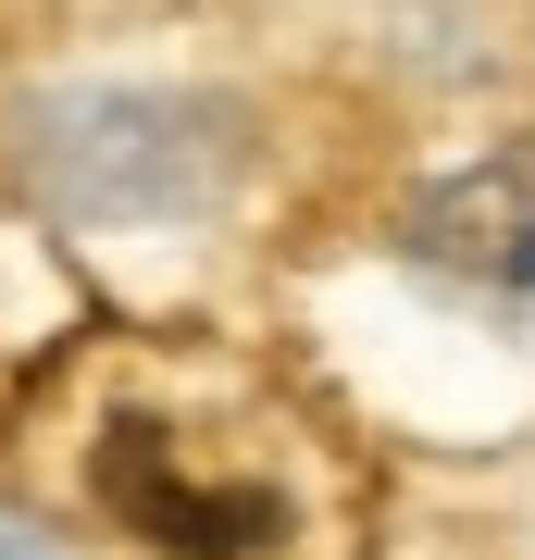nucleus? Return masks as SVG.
<instances>
[{"label": "nucleus", "mask_w": 535, "mask_h": 560, "mask_svg": "<svg viewBox=\"0 0 535 560\" xmlns=\"http://www.w3.org/2000/svg\"><path fill=\"white\" fill-rule=\"evenodd\" d=\"M237 175V113L199 88H75L38 101V187L88 224H175L212 212Z\"/></svg>", "instance_id": "1"}, {"label": "nucleus", "mask_w": 535, "mask_h": 560, "mask_svg": "<svg viewBox=\"0 0 535 560\" xmlns=\"http://www.w3.org/2000/svg\"><path fill=\"white\" fill-rule=\"evenodd\" d=\"M88 486H100V511L138 548H162V560H261V548H287L275 474H212V460L187 436H162V423H113L100 460H88Z\"/></svg>", "instance_id": "2"}, {"label": "nucleus", "mask_w": 535, "mask_h": 560, "mask_svg": "<svg viewBox=\"0 0 535 560\" xmlns=\"http://www.w3.org/2000/svg\"><path fill=\"white\" fill-rule=\"evenodd\" d=\"M411 261L474 300H535V162H461L411 200Z\"/></svg>", "instance_id": "3"}, {"label": "nucleus", "mask_w": 535, "mask_h": 560, "mask_svg": "<svg viewBox=\"0 0 535 560\" xmlns=\"http://www.w3.org/2000/svg\"><path fill=\"white\" fill-rule=\"evenodd\" d=\"M0 560H62V548H50V536H25V523L0 511Z\"/></svg>", "instance_id": "4"}]
</instances>
